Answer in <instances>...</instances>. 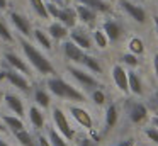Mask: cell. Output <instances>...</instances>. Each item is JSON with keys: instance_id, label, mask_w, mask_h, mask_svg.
<instances>
[{"instance_id": "cell-44", "label": "cell", "mask_w": 158, "mask_h": 146, "mask_svg": "<svg viewBox=\"0 0 158 146\" xmlns=\"http://www.w3.org/2000/svg\"><path fill=\"white\" fill-rule=\"evenodd\" d=\"M0 146H10V144H9V141H5V139L0 136Z\"/></svg>"}, {"instance_id": "cell-33", "label": "cell", "mask_w": 158, "mask_h": 146, "mask_svg": "<svg viewBox=\"0 0 158 146\" xmlns=\"http://www.w3.org/2000/svg\"><path fill=\"white\" fill-rule=\"evenodd\" d=\"M123 65H126V66H131V68H136L138 66V56L136 54H133V53H126V54H123Z\"/></svg>"}, {"instance_id": "cell-13", "label": "cell", "mask_w": 158, "mask_h": 146, "mask_svg": "<svg viewBox=\"0 0 158 146\" xmlns=\"http://www.w3.org/2000/svg\"><path fill=\"white\" fill-rule=\"evenodd\" d=\"M27 115H29V122H31V126L36 129V131H41V129L46 126V117H44V114H43L41 107H38V105H31Z\"/></svg>"}, {"instance_id": "cell-15", "label": "cell", "mask_w": 158, "mask_h": 146, "mask_svg": "<svg viewBox=\"0 0 158 146\" xmlns=\"http://www.w3.org/2000/svg\"><path fill=\"white\" fill-rule=\"evenodd\" d=\"M70 37H72L70 41H73L80 49L87 51V49L92 48V39H90V36L87 32H83L82 29H73L72 32H70Z\"/></svg>"}, {"instance_id": "cell-16", "label": "cell", "mask_w": 158, "mask_h": 146, "mask_svg": "<svg viewBox=\"0 0 158 146\" xmlns=\"http://www.w3.org/2000/svg\"><path fill=\"white\" fill-rule=\"evenodd\" d=\"M10 19H12V24L17 27L19 32H21L22 36H29V34H32V27H31V22H29L27 17L21 15V14H17V12H12Z\"/></svg>"}, {"instance_id": "cell-20", "label": "cell", "mask_w": 158, "mask_h": 146, "mask_svg": "<svg viewBox=\"0 0 158 146\" xmlns=\"http://www.w3.org/2000/svg\"><path fill=\"white\" fill-rule=\"evenodd\" d=\"M2 122L5 124L7 131H12V132H19L22 129H26L24 121L17 115H2Z\"/></svg>"}, {"instance_id": "cell-14", "label": "cell", "mask_w": 158, "mask_h": 146, "mask_svg": "<svg viewBox=\"0 0 158 146\" xmlns=\"http://www.w3.org/2000/svg\"><path fill=\"white\" fill-rule=\"evenodd\" d=\"M127 85H129V94L136 95V97H141L144 94L143 80H141V77L136 71H133V70L127 71Z\"/></svg>"}, {"instance_id": "cell-2", "label": "cell", "mask_w": 158, "mask_h": 146, "mask_svg": "<svg viewBox=\"0 0 158 146\" xmlns=\"http://www.w3.org/2000/svg\"><path fill=\"white\" fill-rule=\"evenodd\" d=\"M21 48H22L24 56L27 58V61L32 65V68H34L38 73H41V75H53V73H56L55 66L51 65V61H49L36 46H32V44L27 43V41H22Z\"/></svg>"}, {"instance_id": "cell-4", "label": "cell", "mask_w": 158, "mask_h": 146, "mask_svg": "<svg viewBox=\"0 0 158 146\" xmlns=\"http://www.w3.org/2000/svg\"><path fill=\"white\" fill-rule=\"evenodd\" d=\"M46 9H48V14L55 19H58L60 22L65 27H73L77 24V12L75 9H68V7H58L55 3L48 2L46 3Z\"/></svg>"}, {"instance_id": "cell-9", "label": "cell", "mask_w": 158, "mask_h": 146, "mask_svg": "<svg viewBox=\"0 0 158 146\" xmlns=\"http://www.w3.org/2000/svg\"><path fill=\"white\" fill-rule=\"evenodd\" d=\"M110 75H112V81L116 85V88L121 92V94L127 95L129 94V85H127V70L123 66V65H114L112 70H110Z\"/></svg>"}, {"instance_id": "cell-34", "label": "cell", "mask_w": 158, "mask_h": 146, "mask_svg": "<svg viewBox=\"0 0 158 146\" xmlns=\"http://www.w3.org/2000/svg\"><path fill=\"white\" fill-rule=\"evenodd\" d=\"M0 39L5 41V43H12V41H14V36H12V32L9 31V27L5 26L2 20H0Z\"/></svg>"}, {"instance_id": "cell-39", "label": "cell", "mask_w": 158, "mask_h": 146, "mask_svg": "<svg viewBox=\"0 0 158 146\" xmlns=\"http://www.w3.org/2000/svg\"><path fill=\"white\" fill-rule=\"evenodd\" d=\"M153 71H155V77L158 80V53L153 56Z\"/></svg>"}, {"instance_id": "cell-5", "label": "cell", "mask_w": 158, "mask_h": 146, "mask_svg": "<svg viewBox=\"0 0 158 146\" xmlns=\"http://www.w3.org/2000/svg\"><path fill=\"white\" fill-rule=\"evenodd\" d=\"M68 73L73 77V80L83 87L85 90H95L99 88V81L97 78L94 77L92 73H89L87 70H82V68H77V66H68Z\"/></svg>"}, {"instance_id": "cell-36", "label": "cell", "mask_w": 158, "mask_h": 146, "mask_svg": "<svg viewBox=\"0 0 158 146\" xmlns=\"http://www.w3.org/2000/svg\"><path fill=\"white\" fill-rule=\"evenodd\" d=\"M36 144L38 146H51V143H49L48 136L43 134V132H39V134L36 136Z\"/></svg>"}, {"instance_id": "cell-42", "label": "cell", "mask_w": 158, "mask_h": 146, "mask_svg": "<svg viewBox=\"0 0 158 146\" xmlns=\"http://www.w3.org/2000/svg\"><path fill=\"white\" fill-rule=\"evenodd\" d=\"M151 124H153L155 127H158V115H153V117H151Z\"/></svg>"}, {"instance_id": "cell-26", "label": "cell", "mask_w": 158, "mask_h": 146, "mask_svg": "<svg viewBox=\"0 0 158 146\" xmlns=\"http://www.w3.org/2000/svg\"><path fill=\"white\" fill-rule=\"evenodd\" d=\"M49 36H51L53 39H56V41L65 39V37L68 36V29H66L61 22H55V24L49 26Z\"/></svg>"}, {"instance_id": "cell-37", "label": "cell", "mask_w": 158, "mask_h": 146, "mask_svg": "<svg viewBox=\"0 0 158 146\" xmlns=\"http://www.w3.org/2000/svg\"><path fill=\"white\" fill-rule=\"evenodd\" d=\"M116 146H136V141H134L133 138H126V139H121V141H117Z\"/></svg>"}, {"instance_id": "cell-3", "label": "cell", "mask_w": 158, "mask_h": 146, "mask_svg": "<svg viewBox=\"0 0 158 146\" xmlns=\"http://www.w3.org/2000/svg\"><path fill=\"white\" fill-rule=\"evenodd\" d=\"M51 119H53V127L66 139V141H73L75 139V127L72 126L70 119L66 117V114L61 111L60 107H55L51 112Z\"/></svg>"}, {"instance_id": "cell-30", "label": "cell", "mask_w": 158, "mask_h": 146, "mask_svg": "<svg viewBox=\"0 0 158 146\" xmlns=\"http://www.w3.org/2000/svg\"><path fill=\"white\" fill-rule=\"evenodd\" d=\"M32 34H34V37H36V41H38L39 44H41L43 48H44V49H51V39H49V36L46 32H43L41 29H36V31H32Z\"/></svg>"}, {"instance_id": "cell-12", "label": "cell", "mask_w": 158, "mask_h": 146, "mask_svg": "<svg viewBox=\"0 0 158 146\" xmlns=\"http://www.w3.org/2000/svg\"><path fill=\"white\" fill-rule=\"evenodd\" d=\"M4 102L5 105H7V109L12 112L14 115H17V117H24V104H22V98L17 97V95L14 94H5L4 95Z\"/></svg>"}, {"instance_id": "cell-23", "label": "cell", "mask_w": 158, "mask_h": 146, "mask_svg": "<svg viewBox=\"0 0 158 146\" xmlns=\"http://www.w3.org/2000/svg\"><path fill=\"white\" fill-rule=\"evenodd\" d=\"M14 138L21 146H38L36 144V138L32 136V132L27 131V129H22V131H19V132H14Z\"/></svg>"}, {"instance_id": "cell-10", "label": "cell", "mask_w": 158, "mask_h": 146, "mask_svg": "<svg viewBox=\"0 0 158 146\" xmlns=\"http://www.w3.org/2000/svg\"><path fill=\"white\" fill-rule=\"evenodd\" d=\"M4 71H5V78L9 80V83L14 85L17 90H21V92H29L31 90L29 81L26 80V77L22 73H19V71L14 70V68H10V70H4Z\"/></svg>"}, {"instance_id": "cell-1", "label": "cell", "mask_w": 158, "mask_h": 146, "mask_svg": "<svg viewBox=\"0 0 158 146\" xmlns=\"http://www.w3.org/2000/svg\"><path fill=\"white\" fill-rule=\"evenodd\" d=\"M46 85H48V90L58 98L70 102H85V94L82 90H78L77 87H73L72 83H68L60 77H49Z\"/></svg>"}, {"instance_id": "cell-40", "label": "cell", "mask_w": 158, "mask_h": 146, "mask_svg": "<svg viewBox=\"0 0 158 146\" xmlns=\"http://www.w3.org/2000/svg\"><path fill=\"white\" fill-rule=\"evenodd\" d=\"M153 26H155V32H156V37H158V15H153Z\"/></svg>"}, {"instance_id": "cell-25", "label": "cell", "mask_w": 158, "mask_h": 146, "mask_svg": "<svg viewBox=\"0 0 158 146\" xmlns=\"http://www.w3.org/2000/svg\"><path fill=\"white\" fill-rule=\"evenodd\" d=\"M82 65L90 71V73H97V75H99L100 71H102V66H100L99 60H97L95 56H92V54H87L85 53V56H83V60H82Z\"/></svg>"}, {"instance_id": "cell-32", "label": "cell", "mask_w": 158, "mask_h": 146, "mask_svg": "<svg viewBox=\"0 0 158 146\" xmlns=\"http://www.w3.org/2000/svg\"><path fill=\"white\" fill-rule=\"evenodd\" d=\"M143 134L146 136L148 141H151L155 146H158V127H155V126H150V127H146L143 131Z\"/></svg>"}, {"instance_id": "cell-29", "label": "cell", "mask_w": 158, "mask_h": 146, "mask_svg": "<svg viewBox=\"0 0 158 146\" xmlns=\"http://www.w3.org/2000/svg\"><path fill=\"white\" fill-rule=\"evenodd\" d=\"M94 43H95V46L99 48V49H106V48L109 46V39H107L106 32H104L102 29L94 31Z\"/></svg>"}, {"instance_id": "cell-45", "label": "cell", "mask_w": 158, "mask_h": 146, "mask_svg": "<svg viewBox=\"0 0 158 146\" xmlns=\"http://www.w3.org/2000/svg\"><path fill=\"white\" fill-rule=\"evenodd\" d=\"M5 7V0H0V9H4Z\"/></svg>"}, {"instance_id": "cell-27", "label": "cell", "mask_w": 158, "mask_h": 146, "mask_svg": "<svg viewBox=\"0 0 158 146\" xmlns=\"http://www.w3.org/2000/svg\"><path fill=\"white\" fill-rule=\"evenodd\" d=\"M46 136H48L49 143H51V146H68V141H66L65 138H63L61 134H60L58 131H56L55 127H48V131H46Z\"/></svg>"}, {"instance_id": "cell-48", "label": "cell", "mask_w": 158, "mask_h": 146, "mask_svg": "<svg viewBox=\"0 0 158 146\" xmlns=\"http://www.w3.org/2000/svg\"><path fill=\"white\" fill-rule=\"evenodd\" d=\"M138 2H146V0H138Z\"/></svg>"}, {"instance_id": "cell-43", "label": "cell", "mask_w": 158, "mask_h": 146, "mask_svg": "<svg viewBox=\"0 0 158 146\" xmlns=\"http://www.w3.org/2000/svg\"><path fill=\"white\" fill-rule=\"evenodd\" d=\"M0 132H7V127H5V124L2 122V119H0Z\"/></svg>"}, {"instance_id": "cell-22", "label": "cell", "mask_w": 158, "mask_h": 146, "mask_svg": "<svg viewBox=\"0 0 158 146\" xmlns=\"http://www.w3.org/2000/svg\"><path fill=\"white\" fill-rule=\"evenodd\" d=\"M78 3H82V5L89 7V9H92L94 12H109L110 10V5L109 2H106V0H78Z\"/></svg>"}, {"instance_id": "cell-7", "label": "cell", "mask_w": 158, "mask_h": 146, "mask_svg": "<svg viewBox=\"0 0 158 146\" xmlns=\"http://www.w3.org/2000/svg\"><path fill=\"white\" fill-rule=\"evenodd\" d=\"M119 7L124 10L126 15H129L131 19L134 20V22H138V24H144V22H146L148 14H146V10H144L141 5L131 2V0H119Z\"/></svg>"}, {"instance_id": "cell-17", "label": "cell", "mask_w": 158, "mask_h": 146, "mask_svg": "<svg viewBox=\"0 0 158 146\" xmlns=\"http://www.w3.org/2000/svg\"><path fill=\"white\" fill-rule=\"evenodd\" d=\"M75 12H77V19H80L83 24H87V26H92L97 20V12H94L92 9L82 5V3H78V5L75 7Z\"/></svg>"}, {"instance_id": "cell-38", "label": "cell", "mask_w": 158, "mask_h": 146, "mask_svg": "<svg viewBox=\"0 0 158 146\" xmlns=\"http://www.w3.org/2000/svg\"><path fill=\"white\" fill-rule=\"evenodd\" d=\"M78 146H97V144L92 138H82L78 141Z\"/></svg>"}, {"instance_id": "cell-28", "label": "cell", "mask_w": 158, "mask_h": 146, "mask_svg": "<svg viewBox=\"0 0 158 146\" xmlns=\"http://www.w3.org/2000/svg\"><path fill=\"white\" fill-rule=\"evenodd\" d=\"M127 48H129V53L136 54V56H138V54H143L144 53V41L141 39V37L134 36V37H131V39H129Z\"/></svg>"}, {"instance_id": "cell-24", "label": "cell", "mask_w": 158, "mask_h": 146, "mask_svg": "<svg viewBox=\"0 0 158 146\" xmlns=\"http://www.w3.org/2000/svg\"><path fill=\"white\" fill-rule=\"evenodd\" d=\"M34 102L38 107L41 109H48L51 105V98H49V94L44 90V88H36L34 90Z\"/></svg>"}, {"instance_id": "cell-11", "label": "cell", "mask_w": 158, "mask_h": 146, "mask_svg": "<svg viewBox=\"0 0 158 146\" xmlns=\"http://www.w3.org/2000/svg\"><path fill=\"white\" fill-rule=\"evenodd\" d=\"M63 54L70 63H82L83 56H85V51L80 49L73 41H65L63 43Z\"/></svg>"}, {"instance_id": "cell-41", "label": "cell", "mask_w": 158, "mask_h": 146, "mask_svg": "<svg viewBox=\"0 0 158 146\" xmlns=\"http://www.w3.org/2000/svg\"><path fill=\"white\" fill-rule=\"evenodd\" d=\"M153 105H155V109H158V92L153 94Z\"/></svg>"}, {"instance_id": "cell-21", "label": "cell", "mask_w": 158, "mask_h": 146, "mask_svg": "<svg viewBox=\"0 0 158 146\" xmlns=\"http://www.w3.org/2000/svg\"><path fill=\"white\" fill-rule=\"evenodd\" d=\"M104 121H106V129H112L119 121V111L114 104H109L106 107V114H104Z\"/></svg>"}, {"instance_id": "cell-18", "label": "cell", "mask_w": 158, "mask_h": 146, "mask_svg": "<svg viewBox=\"0 0 158 146\" xmlns=\"http://www.w3.org/2000/svg\"><path fill=\"white\" fill-rule=\"evenodd\" d=\"M102 31L106 32V36L109 41H119L121 36H123V29H121V26L116 20H106Z\"/></svg>"}, {"instance_id": "cell-6", "label": "cell", "mask_w": 158, "mask_h": 146, "mask_svg": "<svg viewBox=\"0 0 158 146\" xmlns=\"http://www.w3.org/2000/svg\"><path fill=\"white\" fill-rule=\"evenodd\" d=\"M126 111H127V117L133 124H141L148 119V107L144 105V102H139V100L127 102Z\"/></svg>"}, {"instance_id": "cell-47", "label": "cell", "mask_w": 158, "mask_h": 146, "mask_svg": "<svg viewBox=\"0 0 158 146\" xmlns=\"http://www.w3.org/2000/svg\"><path fill=\"white\" fill-rule=\"evenodd\" d=\"M60 2H63V3H66V2H68V0H60Z\"/></svg>"}, {"instance_id": "cell-31", "label": "cell", "mask_w": 158, "mask_h": 146, "mask_svg": "<svg viewBox=\"0 0 158 146\" xmlns=\"http://www.w3.org/2000/svg\"><path fill=\"white\" fill-rule=\"evenodd\" d=\"M31 5H32V9L36 10V14H38L41 19H49V14H48V9H46V3L43 2V0H31Z\"/></svg>"}, {"instance_id": "cell-19", "label": "cell", "mask_w": 158, "mask_h": 146, "mask_svg": "<svg viewBox=\"0 0 158 146\" xmlns=\"http://www.w3.org/2000/svg\"><path fill=\"white\" fill-rule=\"evenodd\" d=\"M5 61H7V65L10 68H14V70L21 71V73H29L27 63H26L21 56H17L15 53H5Z\"/></svg>"}, {"instance_id": "cell-46", "label": "cell", "mask_w": 158, "mask_h": 146, "mask_svg": "<svg viewBox=\"0 0 158 146\" xmlns=\"http://www.w3.org/2000/svg\"><path fill=\"white\" fill-rule=\"evenodd\" d=\"M4 95H5V94H4V92H2V90H0V102L4 100Z\"/></svg>"}, {"instance_id": "cell-8", "label": "cell", "mask_w": 158, "mask_h": 146, "mask_svg": "<svg viewBox=\"0 0 158 146\" xmlns=\"http://www.w3.org/2000/svg\"><path fill=\"white\" fill-rule=\"evenodd\" d=\"M68 112L70 115L73 117V121L80 126V127L87 129V131H92L94 129V119H92V114H90L87 109L83 107H78V105H70L68 107Z\"/></svg>"}, {"instance_id": "cell-35", "label": "cell", "mask_w": 158, "mask_h": 146, "mask_svg": "<svg viewBox=\"0 0 158 146\" xmlns=\"http://www.w3.org/2000/svg\"><path fill=\"white\" fill-rule=\"evenodd\" d=\"M92 100H94L95 105H104L106 104V94H104V90H100V88L92 90Z\"/></svg>"}]
</instances>
